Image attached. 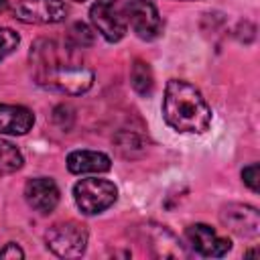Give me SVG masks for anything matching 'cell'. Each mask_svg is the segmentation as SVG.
<instances>
[{"instance_id": "17", "label": "cell", "mask_w": 260, "mask_h": 260, "mask_svg": "<svg viewBox=\"0 0 260 260\" xmlns=\"http://www.w3.org/2000/svg\"><path fill=\"white\" fill-rule=\"evenodd\" d=\"M242 179H244V183H246L252 191H258V189H260V167H258L256 162L248 165V167L242 171Z\"/></svg>"}, {"instance_id": "9", "label": "cell", "mask_w": 260, "mask_h": 260, "mask_svg": "<svg viewBox=\"0 0 260 260\" xmlns=\"http://www.w3.org/2000/svg\"><path fill=\"white\" fill-rule=\"evenodd\" d=\"M219 217H221V223L238 236L254 238L260 232V215L256 207L242 205V203H230L221 209Z\"/></svg>"}, {"instance_id": "16", "label": "cell", "mask_w": 260, "mask_h": 260, "mask_svg": "<svg viewBox=\"0 0 260 260\" xmlns=\"http://www.w3.org/2000/svg\"><path fill=\"white\" fill-rule=\"evenodd\" d=\"M18 43H20V39H18V35L12 28L0 26V61L4 57H8L18 47Z\"/></svg>"}, {"instance_id": "13", "label": "cell", "mask_w": 260, "mask_h": 260, "mask_svg": "<svg viewBox=\"0 0 260 260\" xmlns=\"http://www.w3.org/2000/svg\"><path fill=\"white\" fill-rule=\"evenodd\" d=\"M130 81L132 87L136 89V93L140 95H150L154 89V77H152V69L148 63L144 61H134L132 69H130Z\"/></svg>"}, {"instance_id": "19", "label": "cell", "mask_w": 260, "mask_h": 260, "mask_svg": "<svg viewBox=\"0 0 260 260\" xmlns=\"http://www.w3.org/2000/svg\"><path fill=\"white\" fill-rule=\"evenodd\" d=\"M6 8H8V0H0V14L6 12Z\"/></svg>"}, {"instance_id": "10", "label": "cell", "mask_w": 260, "mask_h": 260, "mask_svg": "<svg viewBox=\"0 0 260 260\" xmlns=\"http://www.w3.org/2000/svg\"><path fill=\"white\" fill-rule=\"evenodd\" d=\"M24 197L35 211L51 213L59 203V187L49 177H37L24 185Z\"/></svg>"}, {"instance_id": "4", "label": "cell", "mask_w": 260, "mask_h": 260, "mask_svg": "<svg viewBox=\"0 0 260 260\" xmlns=\"http://www.w3.org/2000/svg\"><path fill=\"white\" fill-rule=\"evenodd\" d=\"M45 242L53 254L61 258H75L85 252L87 230L77 221H61L49 228Z\"/></svg>"}, {"instance_id": "1", "label": "cell", "mask_w": 260, "mask_h": 260, "mask_svg": "<svg viewBox=\"0 0 260 260\" xmlns=\"http://www.w3.org/2000/svg\"><path fill=\"white\" fill-rule=\"evenodd\" d=\"M73 49L75 47L69 45V51H63L55 41H37L30 49L37 83L71 95L87 91L93 83V71L73 57Z\"/></svg>"}, {"instance_id": "12", "label": "cell", "mask_w": 260, "mask_h": 260, "mask_svg": "<svg viewBox=\"0 0 260 260\" xmlns=\"http://www.w3.org/2000/svg\"><path fill=\"white\" fill-rule=\"evenodd\" d=\"M112 160L108 154L98 150H73L67 156V169L73 175L81 173H106L110 171Z\"/></svg>"}, {"instance_id": "2", "label": "cell", "mask_w": 260, "mask_h": 260, "mask_svg": "<svg viewBox=\"0 0 260 260\" xmlns=\"http://www.w3.org/2000/svg\"><path fill=\"white\" fill-rule=\"evenodd\" d=\"M162 118L177 132L203 134L211 124V108L195 85L171 79L165 87Z\"/></svg>"}, {"instance_id": "6", "label": "cell", "mask_w": 260, "mask_h": 260, "mask_svg": "<svg viewBox=\"0 0 260 260\" xmlns=\"http://www.w3.org/2000/svg\"><path fill=\"white\" fill-rule=\"evenodd\" d=\"M124 18L134 35L142 41H152L162 30V20L150 0H130L124 4Z\"/></svg>"}, {"instance_id": "15", "label": "cell", "mask_w": 260, "mask_h": 260, "mask_svg": "<svg viewBox=\"0 0 260 260\" xmlns=\"http://www.w3.org/2000/svg\"><path fill=\"white\" fill-rule=\"evenodd\" d=\"M67 43H69L71 47H75V49L89 47V45L93 43V32H91V28H89L87 24L75 22V24L69 28V32H67Z\"/></svg>"}, {"instance_id": "11", "label": "cell", "mask_w": 260, "mask_h": 260, "mask_svg": "<svg viewBox=\"0 0 260 260\" xmlns=\"http://www.w3.org/2000/svg\"><path fill=\"white\" fill-rule=\"evenodd\" d=\"M35 124V116L24 106L0 104V132L2 134H26Z\"/></svg>"}, {"instance_id": "14", "label": "cell", "mask_w": 260, "mask_h": 260, "mask_svg": "<svg viewBox=\"0 0 260 260\" xmlns=\"http://www.w3.org/2000/svg\"><path fill=\"white\" fill-rule=\"evenodd\" d=\"M20 167H22V154H20V150L12 142L0 138V175L14 173Z\"/></svg>"}, {"instance_id": "18", "label": "cell", "mask_w": 260, "mask_h": 260, "mask_svg": "<svg viewBox=\"0 0 260 260\" xmlns=\"http://www.w3.org/2000/svg\"><path fill=\"white\" fill-rule=\"evenodd\" d=\"M22 256H24V252L16 244H6L0 250V258H22Z\"/></svg>"}, {"instance_id": "8", "label": "cell", "mask_w": 260, "mask_h": 260, "mask_svg": "<svg viewBox=\"0 0 260 260\" xmlns=\"http://www.w3.org/2000/svg\"><path fill=\"white\" fill-rule=\"evenodd\" d=\"M185 240L197 254L207 256V258H219V256L228 254V250L232 248L228 238H221L213 228H209L205 223L189 225L185 230Z\"/></svg>"}, {"instance_id": "3", "label": "cell", "mask_w": 260, "mask_h": 260, "mask_svg": "<svg viewBox=\"0 0 260 260\" xmlns=\"http://www.w3.org/2000/svg\"><path fill=\"white\" fill-rule=\"evenodd\" d=\"M116 197H118L116 185L112 181L98 179V177L81 179L73 187V199L81 209V213L85 215H95L106 211L110 205H114Z\"/></svg>"}, {"instance_id": "5", "label": "cell", "mask_w": 260, "mask_h": 260, "mask_svg": "<svg viewBox=\"0 0 260 260\" xmlns=\"http://www.w3.org/2000/svg\"><path fill=\"white\" fill-rule=\"evenodd\" d=\"M89 18L93 28L110 43H118L126 35L124 6L118 0H95L89 8Z\"/></svg>"}, {"instance_id": "7", "label": "cell", "mask_w": 260, "mask_h": 260, "mask_svg": "<svg viewBox=\"0 0 260 260\" xmlns=\"http://www.w3.org/2000/svg\"><path fill=\"white\" fill-rule=\"evenodd\" d=\"M12 12L26 24H57L67 18L69 8L63 0H18Z\"/></svg>"}, {"instance_id": "20", "label": "cell", "mask_w": 260, "mask_h": 260, "mask_svg": "<svg viewBox=\"0 0 260 260\" xmlns=\"http://www.w3.org/2000/svg\"><path fill=\"white\" fill-rule=\"evenodd\" d=\"M75 2H83V0H75Z\"/></svg>"}]
</instances>
